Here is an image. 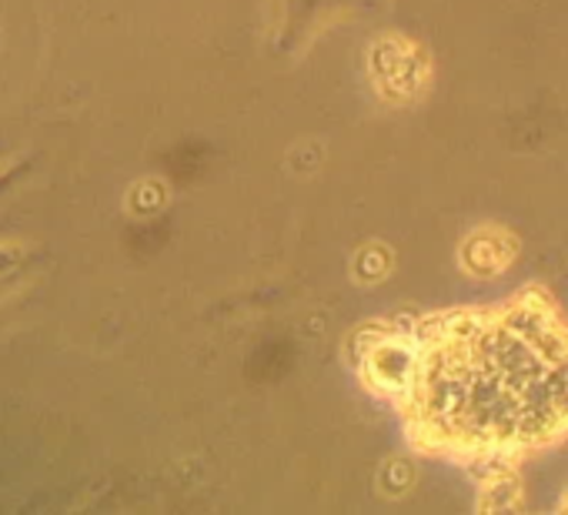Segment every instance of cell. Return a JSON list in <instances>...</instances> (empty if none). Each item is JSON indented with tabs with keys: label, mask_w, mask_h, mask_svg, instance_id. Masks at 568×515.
<instances>
[{
	"label": "cell",
	"mask_w": 568,
	"mask_h": 515,
	"mask_svg": "<svg viewBox=\"0 0 568 515\" xmlns=\"http://www.w3.org/2000/svg\"><path fill=\"white\" fill-rule=\"evenodd\" d=\"M372 365L425 452L495 465L568 438V322L538 295L435 319Z\"/></svg>",
	"instance_id": "6da1fadb"
}]
</instances>
